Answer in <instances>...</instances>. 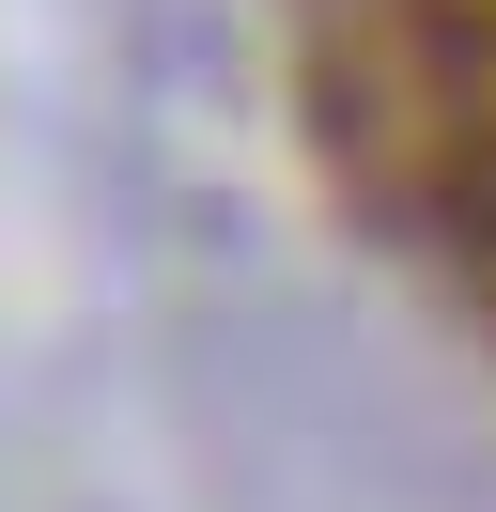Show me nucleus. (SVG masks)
I'll use <instances>...</instances> for the list:
<instances>
[{"mask_svg":"<svg viewBox=\"0 0 496 512\" xmlns=\"http://www.w3.org/2000/svg\"><path fill=\"white\" fill-rule=\"evenodd\" d=\"M310 125L341 187L403 233L496 218V0H295Z\"/></svg>","mask_w":496,"mask_h":512,"instance_id":"1","label":"nucleus"}]
</instances>
